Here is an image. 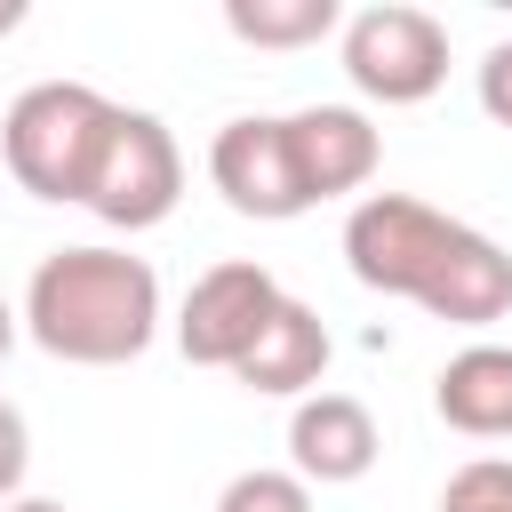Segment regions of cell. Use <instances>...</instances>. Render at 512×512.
I'll return each instance as SVG.
<instances>
[{"label": "cell", "instance_id": "2", "mask_svg": "<svg viewBox=\"0 0 512 512\" xmlns=\"http://www.w3.org/2000/svg\"><path fill=\"white\" fill-rule=\"evenodd\" d=\"M24 336L72 368H120L160 336V272L128 248H56L32 264Z\"/></svg>", "mask_w": 512, "mask_h": 512}, {"label": "cell", "instance_id": "6", "mask_svg": "<svg viewBox=\"0 0 512 512\" xmlns=\"http://www.w3.org/2000/svg\"><path fill=\"white\" fill-rule=\"evenodd\" d=\"M208 184L224 192V208L256 216V224H288L304 216V184H296V152H288V120L280 112H240L216 128L208 144Z\"/></svg>", "mask_w": 512, "mask_h": 512}, {"label": "cell", "instance_id": "11", "mask_svg": "<svg viewBox=\"0 0 512 512\" xmlns=\"http://www.w3.org/2000/svg\"><path fill=\"white\" fill-rule=\"evenodd\" d=\"M432 408L464 440H512V344H464L456 360H440Z\"/></svg>", "mask_w": 512, "mask_h": 512}, {"label": "cell", "instance_id": "10", "mask_svg": "<svg viewBox=\"0 0 512 512\" xmlns=\"http://www.w3.org/2000/svg\"><path fill=\"white\" fill-rule=\"evenodd\" d=\"M232 376H240L248 392H272V400H288V392H320V376H328V328H320V312L296 304V296H280L272 320L256 328V344L240 352Z\"/></svg>", "mask_w": 512, "mask_h": 512}, {"label": "cell", "instance_id": "16", "mask_svg": "<svg viewBox=\"0 0 512 512\" xmlns=\"http://www.w3.org/2000/svg\"><path fill=\"white\" fill-rule=\"evenodd\" d=\"M480 112H488L496 128H512V40H496V48L480 56Z\"/></svg>", "mask_w": 512, "mask_h": 512}, {"label": "cell", "instance_id": "9", "mask_svg": "<svg viewBox=\"0 0 512 512\" xmlns=\"http://www.w3.org/2000/svg\"><path fill=\"white\" fill-rule=\"evenodd\" d=\"M376 448H384V432H376L368 400H352V392H304L296 416H288V472L304 488L368 480L376 472Z\"/></svg>", "mask_w": 512, "mask_h": 512}, {"label": "cell", "instance_id": "15", "mask_svg": "<svg viewBox=\"0 0 512 512\" xmlns=\"http://www.w3.org/2000/svg\"><path fill=\"white\" fill-rule=\"evenodd\" d=\"M24 464H32V432H24V408L0 400V504L24 488Z\"/></svg>", "mask_w": 512, "mask_h": 512}, {"label": "cell", "instance_id": "8", "mask_svg": "<svg viewBox=\"0 0 512 512\" xmlns=\"http://www.w3.org/2000/svg\"><path fill=\"white\" fill-rule=\"evenodd\" d=\"M280 120H288L296 184H304L312 208L360 192V184L376 176V160H384V136H376V120H368L360 104H304V112H280Z\"/></svg>", "mask_w": 512, "mask_h": 512}, {"label": "cell", "instance_id": "7", "mask_svg": "<svg viewBox=\"0 0 512 512\" xmlns=\"http://www.w3.org/2000/svg\"><path fill=\"white\" fill-rule=\"evenodd\" d=\"M288 288L264 272V264H248V256H232V264H208L200 280H192V296H184V312H176V344H184V360L192 368H240V352L256 344V328L272 320V304H280Z\"/></svg>", "mask_w": 512, "mask_h": 512}, {"label": "cell", "instance_id": "18", "mask_svg": "<svg viewBox=\"0 0 512 512\" xmlns=\"http://www.w3.org/2000/svg\"><path fill=\"white\" fill-rule=\"evenodd\" d=\"M0 512H64V504H56V496H8Z\"/></svg>", "mask_w": 512, "mask_h": 512}, {"label": "cell", "instance_id": "1", "mask_svg": "<svg viewBox=\"0 0 512 512\" xmlns=\"http://www.w3.org/2000/svg\"><path fill=\"white\" fill-rule=\"evenodd\" d=\"M344 264H352L360 288L408 296V304H424L432 320H456V328H488V320L512 312V256L488 232H472V224H456V216H440L408 192H360L352 200Z\"/></svg>", "mask_w": 512, "mask_h": 512}, {"label": "cell", "instance_id": "5", "mask_svg": "<svg viewBox=\"0 0 512 512\" xmlns=\"http://www.w3.org/2000/svg\"><path fill=\"white\" fill-rule=\"evenodd\" d=\"M344 80L368 104H424L448 80V24L408 0H376L344 16Z\"/></svg>", "mask_w": 512, "mask_h": 512}, {"label": "cell", "instance_id": "4", "mask_svg": "<svg viewBox=\"0 0 512 512\" xmlns=\"http://www.w3.org/2000/svg\"><path fill=\"white\" fill-rule=\"evenodd\" d=\"M176 200H184V152H176L168 120L112 104V120L96 136V160L80 176V208L104 216L112 232H152V224L176 216Z\"/></svg>", "mask_w": 512, "mask_h": 512}, {"label": "cell", "instance_id": "3", "mask_svg": "<svg viewBox=\"0 0 512 512\" xmlns=\"http://www.w3.org/2000/svg\"><path fill=\"white\" fill-rule=\"evenodd\" d=\"M112 120V96L88 80H32L0 120V160L32 200H80V176L96 160V136Z\"/></svg>", "mask_w": 512, "mask_h": 512}, {"label": "cell", "instance_id": "12", "mask_svg": "<svg viewBox=\"0 0 512 512\" xmlns=\"http://www.w3.org/2000/svg\"><path fill=\"white\" fill-rule=\"evenodd\" d=\"M224 32L248 48H312L344 32V8L336 0H224Z\"/></svg>", "mask_w": 512, "mask_h": 512}, {"label": "cell", "instance_id": "13", "mask_svg": "<svg viewBox=\"0 0 512 512\" xmlns=\"http://www.w3.org/2000/svg\"><path fill=\"white\" fill-rule=\"evenodd\" d=\"M216 512H312V488L296 472H280V464H256V472H232L224 480Z\"/></svg>", "mask_w": 512, "mask_h": 512}, {"label": "cell", "instance_id": "17", "mask_svg": "<svg viewBox=\"0 0 512 512\" xmlns=\"http://www.w3.org/2000/svg\"><path fill=\"white\" fill-rule=\"evenodd\" d=\"M16 336H24V320H16V304L0 296V360H8V344H16Z\"/></svg>", "mask_w": 512, "mask_h": 512}, {"label": "cell", "instance_id": "14", "mask_svg": "<svg viewBox=\"0 0 512 512\" xmlns=\"http://www.w3.org/2000/svg\"><path fill=\"white\" fill-rule=\"evenodd\" d=\"M440 512H512V456H472L448 472Z\"/></svg>", "mask_w": 512, "mask_h": 512}, {"label": "cell", "instance_id": "19", "mask_svg": "<svg viewBox=\"0 0 512 512\" xmlns=\"http://www.w3.org/2000/svg\"><path fill=\"white\" fill-rule=\"evenodd\" d=\"M24 24V0H0V32H16Z\"/></svg>", "mask_w": 512, "mask_h": 512}]
</instances>
